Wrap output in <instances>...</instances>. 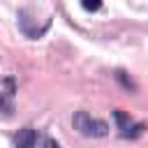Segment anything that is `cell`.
Returning a JSON list of instances; mask_svg holds the SVG:
<instances>
[{
    "label": "cell",
    "instance_id": "6da1fadb",
    "mask_svg": "<svg viewBox=\"0 0 148 148\" xmlns=\"http://www.w3.org/2000/svg\"><path fill=\"white\" fill-rule=\"evenodd\" d=\"M72 125L83 136H106L109 134V125L99 118H92L88 111H76L72 118Z\"/></svg>",
    "mask_w": 148,
    "mask_h": 148
},
{
    "label": "cell",
    "instance_id": "7a4b0ae2",
    "mask_svg": "<svg viewBox=\"0 0 148 148\" xmlns=\"http://www.w3.org/2000/svg\"><path fill=\"white\" fill-rule=\"evenodd\" d=\"M16 92V81L14 76H5L2 79V111H5V118L12 113V97Z\"/></svg>",
    "mask_w": 148,
    "mask_h": 148
},
{
    "label": "cell",
    "instance_id": "3957f363",
    "mask_svg": "<svg viewBox=\"0 0 148 148\" xmlns=\"http://www.w3.org/2000/svg\"><path fill=\"white\" fill-rule=\"evenodd\" d=\"M37 143V132L32 127H23L16 136V148H35Z\"/></svg>",
    "mask_w": 148,
    "mask_h": 148
},
{
    "label": "cell",
    "instance_id": "277c9868",
    "mask_svg": "<svg viewBox=\"0 0 148 148\" xmlns=\"http://www.w3.org/2000/svg\"><path fill=\"white\" fill-rule=\"evenodd\" d=\"M143 130H146V123H134V120H132L127 127L120 130V136H123V139H136V136L143 134Z\"/></svg>",
    "mask_w": 148,
    "mask_h": 148
},
{
    "label": "cell",
    "instance_id": "5b68a950",
    "mask_svg": "<svg viewBox=\"0 0 148 148\" xmlns=\"http://www.w3.org/2000/svg\"><path fill=\"white\" fill-rule=\"evenodd\" d=\"M113 118H116V123H118V130H123V127H127V125L132 123V118H130L125 111H120V109L113 111Z\"/></svg>",
    "mask_w": 148,
    "mask_h": 148
},
{
    "label": "cell",
    "instance_id": "8992f818",
    "mask_svg": "<svg viewBox=\"0 0 148 148\" xmlns=\"http://www.w3.org/2000/svg\"><path fill=\"white\" fill-rule=\"evenodd\" d=\"M116 79H118L127 90H136V83H134L132 79H127V74H125V72H116Z\"/></svg>",
    "mask_w": 148,
    "mask_h": 148
},
{
    "label": "cell",
    "instance_id": "52a82bcc",
    "mask_svg": "<svg viewBox=\"0 0 148 148\" xmlns=\"http://www.w3.org/2000/svg\"><path fill=\"white\" fill-rule=\"evenodd\" d=\"M81 7L88 9V12H97L102 7V0H81Z\"/></svg>",
    "mask_w": 148,
    "mask_h": 148
},
{
    "label": "cell",
    "instance_id": "ba28073f",
    "mask_svg": "<svg viewBox=\"0 0 148 148\" xmlns=\"http://www.w3.org/2000/svg\"><path fill=\"white\" fill-rule=\"evenodd\" d=\"M46 148H60V146H58L56 141H49V143H46Z\"/></svg>",
    "mask_w": 148,
    "mask_h": 148
}]
</instances>
